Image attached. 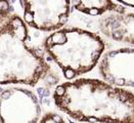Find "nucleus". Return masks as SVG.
Instances as JSON below:
<instances>
[{
    "mask_svg": "<svg viewBox=\"0 0 134 123\" xmlns=\"http://www.w3.org/2000/svg\"><path fill=\"white\" fill-rule=\"evenodd\" d=\"M58 110L85 123H134V92L100 79L78 78L56 86Z\"/></svg>",
    "mask_w": 134,
    "mask_h": 123,
    "instance_id": "f257e3e1",
    "label": "nucleus"
},
{
    "mask_svg": "<svg viewBox=\"0 0 134 123\" xmlns=\"http://www.w3.org/2000/svg\"><path fill=\"white\" fill-rule=\"evenodd\" d=\"M28 40L27 24L18 14H10L0 25V85L35 86L50 71L44 57Z\"/></svg>",
    "mask_w": 134,
    "mask_h": 123,
    "instance_id": "f03ea898",
    "label": "nucleus"
},
{
    "mask_svg": "<svg viewBox=\"0 0 134 123\" xmlns=\"http://www.w3.org/2000/svg\"><path fill=\"white\" fill-rule=\"evenodd\" d=\"M47 55L68 80L90 72L105 55L106 43L96 33L77 27L63 28L44 40Z\"/></svg>",
    "mask_w": 134,
    "mask_h": 123,
    "instance_id": "7ed1b4c3",
    "label": "nucleus"
},
{
    "mask_svg": "<svg viewBox=\"0 0 134 123\" xmlns=\"http://www.w3.org/2000/svg\"><path fill=\"white\" fill-rule=\"evenodd\" d=\"M41 106L33 91L7 87L0 91V123H39Z\"/></svg>",
    "mask_w": 134,
    "mask_h": 123,
    "instance_id": "20e7f679",
    "label": "nucleus"
},
{
    "mask_svg": "<svg viewBox=\"0 0 134 123\" xmlns=\"http://www.w3.org/2000/svg\"><path fill=\"white\" fill-rule=\"evenodd\" d=\"M24 21L30 27L44 32H56L67 24L73 3L71 1H19Z\"/></svg>",
    "mask_w": 134,
    "mask_h": 123,
    "instance_id": "39448f33",
    "label": "nucleus"
},
{
    "mask_svg": "<svg viewBox=\"0 0 134 123\" xmlns=\"http://www.w3.org/2000/svg\"><path fill=\"white\" fill-rule=\"evenodd\" d=\"M103 81L121 88H134V47L105 52L98 66Z\"/></svg>",
    "mask_w": 134,
    "mask_h": 123,
    "instance_id": "423d86ee",
    "label": "nucleus"
},
{
    "mask_svg": "<svg viewBox=\"0 0 134 123\" xmlns=\"http://www.w3.org/2000/svg\"><path fill=\"white\" fill-rule=\"evenodd\" d=\"M128 9L124 13L106 14L99 21V30L114 41L134 46V11Z\"/></svg>",
    "mask_w": 134,
    "mask_h": 123,
    "instance_id": "0eeeda50",
    "label": "nucleus"
},
{
    "mask_svg": "<svg viewBox=\"0 0 134 123\" xmlns=\"http://www.w3.org/2000/svg\"><path fill=\"white\" fill-rule=\"evenodd\" d=\"M76 10L89 16H102L107 13H124V7L119 1L112 0H85V1L72 2Z\"/></svg>",
    "mask_w": 134,
    "mask_h": 123,
    "instance_id": "6e6552de",
    "label": "nucleus"
},
{
    "mask_svg": "<svg viewBox=\"0 0 134 123\" xmlns=\"http://www.w3.org/2000/svg\"><path fill=\"white\" fill-rule=\"evenodd\" d=\"M12 6L8 1H0V25L10 16Z\"/></svg>",
    "mask_w": 134,
    "mask_h": 123,
    "instance_id": "1a4fd4ad",
    "label": "nucleus"
},
{
    "mask_svg": "<svg viewBox=\"0 0 134 123\" xmlns=\"http://www.w3.org/2000/svg\"><path fill=\"white\" fill-rule=\"evenodd\" d=\"M39 123H67V122L61 115L50 112L44 115L41 118V120L39 121Z\"/></svg>",
    "mask_w": 134,
    "mask_h": 123,
    "instance_id": "9d476101",
    "label": "nucleus"
}]
</instances>
